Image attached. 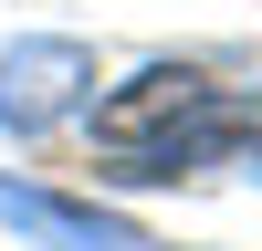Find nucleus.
Instances as JSON below:
<instances>
[{"label":"nucleus","instance_id":"3","mask_svg":"<svg viewBox=\"0 0 262 251\" xmlns=\"http://www.w3.org/2000/svg\"><path fill=\"white\" fill-rule=\"evenodd\" d=\"M0 220H11V230H42V241H63V251H158L147 230L105 220V209H84V199H42V188H0Z\"/></svg>","mask_w":262,"mask_h":251},{"label":"nucleus","instance_id":"2","mask_svg":"<svg viewBox=\"0 0 262 251\" xmlns=\"http://www.w3.org/2000/svg\"><path fill=\"white\" fill-rule=\"evenodd\" d=\"M84 84H95L84 42H21V53H0V126L42 136V126H63L84 105Z\"/></svg>","mask_w":262,"mask_h":251},{"label":"nucleus","instance_id":"1","mask_svg":"<svg viewBox=\"0 0 262 251\" xmlns=\"http://www.w3.org/2000/svg\"><path fill=\"white\" fill-rule=\"evenodd\" d=\"M242 126L252 94L210 84L200 63H147L84 115V136H95V178H189V167L242 157Z\"/></svg>","mask_w":262,"mask_h":251},{"label":"nucleus","instance_id":"4","mask_svg":"<svg viewBox=\"0 0 262 251\" xmlns=\"http://www.w3.org/2000/svg\"><path fill=\"white\" fill-rule=\"evenodd\" d=\"M242 157L262 167V94H252V126H242Z\"/></svg>","mask_w":262,"mask_h":251}]
</instances>
